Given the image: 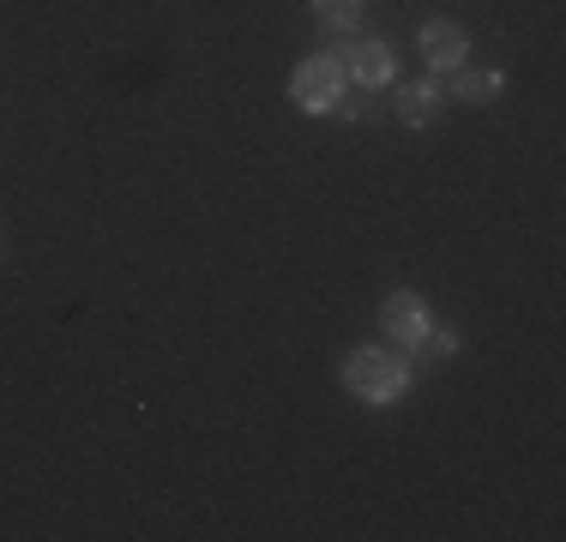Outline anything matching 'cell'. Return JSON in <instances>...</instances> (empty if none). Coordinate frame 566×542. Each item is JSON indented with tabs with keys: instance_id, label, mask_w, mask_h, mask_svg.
Returning a JSON list of instances; mask_svg holds the SVG:
<instances>
[{
	"instance_id": "obj_1",
	"label": "cell",
	"mask_w": 566,
	"mask_h": 542,
	"mask_svg": "<svg viewBox=\"0 0 566 542\" xmlns=\"http://www.w3.org/2000/svg\"><path fill=\"white\" fill-rule=\"evenodd\" d=\"M344 386H349V398L368 404V410H392V404L410 398L416 362L392 344H356L344 356Z\"/></svg>"
},
{
	"instance_id": "obj_2",
	"label": "cell",
	"mask_w": 566,
	"mask_h": 542,
	"mask_svg": "<svg viewBox=\"0 0 566 542\" xmlns=\"http://www.w3.org/2000/svg\"><path fill=\"white\" fill-rule=\"evenodd\" d=\"M344 91H349V79H344V61H338V54H307V61H295V73H290V103L302 108V115H332Z\"/></svg>"
},
{
	"instance_id": "obj_3",
	"label": "cell",
	"mask_w": 566,
	"mask_h": 542,
	"mask_svg": "<svg viewBox=\"0 0 566 542\" xmlns=\"http://www.w3.org/2000/svg\"><path fill=\"white\" fill-rule=\"evenodd\" d=\"M344 61V79H349V91H386V85H398V54L386 37H349V49L338 54Z\"/></svg>"
},
{
	"instance_id": "obj_4",
	"label": "cell",
	"mask_w": 566,
	"mask_h": 542,
	"mask_svg": "<svg viewBox=\"0 0 566 542\" xmlns=\"http://www.w3.org/2000/svg\"><path fill=\"white\" fill-rule=\"evenodd\" d=\"M416 49H422L428 73H458V66H470V31L458 19H422L416 24Z\"/></svg>"
},
{
	"instance_id": "obj_5",
	"label": "cell",
	"mask_w": 566,
	"mask_h": 542,
	"mask_svg": "<svg viewBox=\"0 0 566 542\" xmlns=\"http://www.w3.org/2000/svg\"><path fill=\"white\" fill-rule=\"evenodd\" d=\"M428 320H434V314H428V302H422L416 290H392V295L380 302V332H386V344L403 350L410 362H416V344H422Z\"/></svg>"
},
{
	"instance_id": "obj_6",
	"label": "cell",
	"mask_w": 566,
	"mask_h": 542,
	"mask_svg": "<svg viewBox=\"0 0 566 542\" xmlns=\"http://www.w3.org/2000/svg\"><path fill=\"white\" fill-rule=\"evenodd\" d=\"M447 85H440L434 73L428 79H410V85H392V115H398V127H410V133H422V127H434L440 115H447Z\"/></svg>"
},
{
	"instance_id": "obj_7",
	"label": "cell",
	"mask_w": 566,
	"mask_h": 542,
	"mask_svg": "<svg viewBox=\"0 0 566 542\" xmlns=\"http://www.w3.org/2000/svg\"><path fill=\"white\" fill-rule=\"evenodd\" d=\"M501 91H506V73H494V66H458L447 97L470 103V108H489V103H501Z\"/></svg>"
},
{
	"instance_id": "obj_8",
	"label": "cell",
	"mask_w": 566,
	"mask_h": 542,
	"mask_svg": "<svg viewBox=\"0 0 566 542\" xmlns=\"http://www.w3.org/2000/svg\"><path fill=\"white\" fill-rule=\"evenodd\" d=\"M361 19H368V0H314V24L326 37H361Z\"/></svg>"
},
{
	"instance_id": "obj_9",
	"label": "cell",
	"mask_w": 566,
	"mask_h": 542,
	"mask_svg": "<svg viewBox=\"0 0 566 542\" xmlns=\"http://www.w3.org/2000/svg\"><path fill=\"white\" fill-rule=\"evenodd\" d=\"M458 350H464V337H458V325H447V320H428L422 344H416V368H434V362H452Z\"/></svg>"
}]
</instances>
